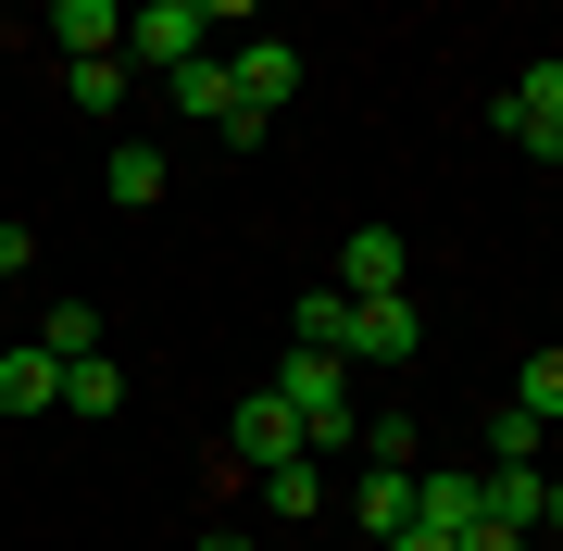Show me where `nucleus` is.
<instances>
[{"label":"nucleus","mask_w":563,"mask_h":551,"mask_svg":"<svg viewBox=\"0 0 563 551\" xmlns=\"http://www.w3.org/2000/svg\"><path fill=\"white\" fill-rule=\"evenodd\" d=\"M213 25H251L239 0H139V13H125V76H176V63H201L213 51Z\"/></svg>","instance_id":"nucleus-1"},{"label":"nucleus","mask_w":563,"mask_h":551,"mask_svg":"<svg viewBox=\"0 0 563 551\" xmlns=\"http://www.w3.org/2000/svg\"><path fill=\"white\" fill-rule=\"evenodd\" d=\"M276 401L301 414V439H313V451L363 439V414H351V364H339V351H301V339H288V364H276Z\"/></svg>","instance_id":"nucleus-2"},{"label":"nucleus","mask_w":563,"mask_h":551,"mask_svg":"<svg viewBox=\"0 0 563 551\" xmlns=\"http://www.w3.org/2000/svg\"><path fill=\"white\" fill-rule=\"evenodd\" d=\"M501 139L526 151V164H563V51H539V63L501 88Z\"/></svg>","instance_id":"nucleus-3"},{"label":"nucleus","mask_w":563,"mask_h":551,"mask_svg":"<svg viewBox=\"0 0 563 551\" xmlns=\"http://www.w3.org/2000/svg\"><path fill=\"white\" fill-rule=\"evenodd\" d=\"M301 451L313 439H301V414H288L276 388H251V401L225 414V464H239V476H276V464H301Z\"/></svg>","instance_id":"nucleus-4"},{"label":"nucleus","mask_w":563,"mask_h":551,"mask_svg":"<svg viewBox=\"0 0 563 551\" xmlns=\"http://www.w3.org/2000/svg\"><path fill=\"white\" fill-rule=\"evenodd\" d=\"M163 101H176L188 125H213L225 151H251V139H263V125L239 113V76H225V51H201V63H176V76H163Z\"/></svg>","instance_id":"nucleus-5"},{"label":"nucleus","mask_w":563,"mask_h":551,"mask_svg":"<svg viewBox=\"0 0 563 551\" xmlns=\"http://www.w3.org/2000/svg\"><path fill=\"white\" fill-rule=\"evenodd\" d=\"M225 76H239V113H251V125H276L288 101H301V51H288V38H239Z\"/></svg>","instance_id":"nucleus-6"},{"label":"nucleus","mask_w":563,"mask_h":551,"mask_svg":"<svg viewBox=\"0 0 563 551\" xmlns=\"http://www.w3.org/2000/svg\"><path fill=\"white\" fill-rule=\"evenodd\" d=\"M426 327H413V288H388V301H351V327H339V364H413Z\"/></svg>","instance_id":"nucleus-7"},{"label":"nucleus","mask_w":563,"mask_h":551,"mask_svg":"<svg viewBox=\"0 0 563 551\" xmlns=\"http://www.w3.org/2000/svg\"><path fill=\"white\" fill-rule=\"evenodd\" d=\"M325 288H339V301H388V288H401V225H351Z\"/></svg>","instance_id":"nucleus-8"},{"label":"nucleus","mask_w":563,"mask_h":551,"mask_svg":"<svg viewBox=\"0 0 563 551\" xmlns=\"http://www.w3.org/2000/svg\"><path fill=\"white\" fill-rule=\"evenodd\" d=\"M38 38H51L63 63H101V51H125V0H51Z\"/></svg>","instance_id":"nucleus-9"},{"label":"nucleus","mask_w":563,"mask_h":551,"mask_svg":"<svg viewBox=\"0 0 563 551\" xmlns=\"http://www.w3.org/2000/svg\"><path fill=\"white\" fill-rule=\"evenodd\" d=\"M539 514H551V464H488L476 476V527H539Z\"/></svg>","instance_id":"nucleus-10"},{"label":"nucleus","mask_w":563,"mask_h":551,"mask_svg":"<svg viewBox=\"0 0 563 551\" xmlns=\"http://www.w3.org/2000/svg\"><path fill=\"white\" fill-rule=\"evenodd\" d=\"M463 527H476V476H463V464H413V539H463Z\"/></svg>","instance_id":"nucleus-11"},{"label":"nucleus","mask_w":563,"mask_h":551,"mask_svg":"<svg viewBox=\"0 0 563 551\" xmlns=\"http://www.w3.org/2000/svg\"><path fill=\"white\" fill-rule=\"evenodd\" d=\"M163 188H176V164H163V139H113V151H101V201H113V213H151Z\"/></svg>","instance_id":"nucleus-12"},{"label":"nucleus","mask_w":563,"mask_h":551,"mask_svg":"<svg viewBox=\"0 0 563 551\" xmlns=\"http://www.w3.org/2000/svg\"><path fill=\"white\" fill-rule=\"evenodd\" d=\"M63 101H76L88 125H113L125 101H139V76H125V51H101V63H63Z\"/></svg>","instance_id":"nucleus-13"},{"label":"nucleus","mask_w":563,"mask_h":551,"mask_svg":"<svg viewBox=\"0 0 563 551\" xmlns=\"http://www.w3.org/2000/svg\"><path fill=\"white\" fill-rule=\"evenodd\" d=\"M51 401H63V364L38 339H13V351H0V414H51Z\"/></svg>","instance_id":"nucleus-14"},{"label":"nucleus","mask_w":563,"mask_h":551,"mask_svg":"<svg viewBox=\"0 0 563 551\" xmlns=\"http://www.w3.org/2000/svg\"><path fill=\"white\" fill-rule=\"evenodd\" d=\"M63 414H88V427H101V414H125V364H113V351L63 364Z\"/></svg>","instance_id":"nucleus-15"},{"label":"nucleus","mask_w":563,"mask_h":551,"mask_svg":"<svg viewBox=\"0 0 563 551\" xmlns=\"http://www.w3.org/2000/svg\"><path fill=\"white\" fill-rule=\"evenodd\" d=\"M351 514H363L376 539H413V476H401V464H376V476L351 489Z\"/></svg>","instance_id":"nucleus-16"},{"label":"nucleus","mask_w":563,"mask_h":551,"mask_svg":"<svg viewBox=\"0 0 563 551\" xmlns=\"http://www.w3.org/2000/svg\"><path fill=\"white\" fill-rule=\"evenodd\" d=\"M251 489H263V514H276V527H313V514H325V476H313V451H301V464H276V476H251Z\"/></svg>","instance_id":"nucleus-17"},{"label":"nucleus","mask_w":563,"mask_h":551,"mask_svg":"<svg viewBox=\"0 0 563 551\" xmlns=\"http://www.w3.org/2000/svg\"><path fill=\"white\" fill-rule=\"evenodd\" d=\"M25 339H38L51 364H88V351H101V313H88V301H51V313H38Z\"/></svg>","instance_id":"nucleus-18"},{"label":"nucleus","mask_w":563,"mask_h":551,"mask_svg":"<svg viewBox=\"0 0 563 551\" xmlns=\"http://www.w3.org/2000/svg\"><path fill=\"white\" fill-rule=\"evenodd\" d=\"M514 414H539V427H563V339L514 364Z\"/></svg>","instance_id":"nucleus-19"},{"label":"nucleus","mask_w":563,"mask_h":551,"mask_svg":"<svg viewBox=\"0 0 563 551\" xmlns=\"http://www.w3.org/2000/svg\"><path fill=\"white\" fill-rule=\"evenodd\" d=\"M339 327H351V301H339V288H301V313H288V339H301V351H339Z\"/></svg>","instance_id":"nucleus-20"},{"label":"nucleus","mask_w":563,"mask_h":551,"mask_svg":"<svg viewBox=\"0 0 563 551\" xmlns=\"http://www.w3.org/2000/svg\"><path fill=\"white\" fill-rule=\"evenodd\" d=\"M539 451H551V427H539V414H514V401H501V427H488V464H539Z\"/></svg>","instance_id":"nucleus-21"},{"label":"nucleus","mask_w":563,"mask_h":551,"mask_svg":"<svg viewBox=\"0 0 563 551\" xmlns=\"http://www.w3.org/2000/svg\"><path fill=\"white\" fill-rule=\"evenodd\" d=\"M363 451H376V464H401V476L426 464V451H413V427H401V414H376V427H363Z\"/></svg>","instance_id":"nucleus-22"},{"label":"nucleus","mask_w":563,"mask_h":551,"mask_svg":"<svg viewBox=\"0 0 563 551\" xmlns=\"http://www.w3.org/2000/svg\"><path fill=\"white\" fill-rule=\"evenodd\" d=\"M38 264V225H0V276H25Z\"/></svg>","instance_id":"nucleus-23"},{"label":"nucleus","mask_w":563,"mask_h":551,"mask_svg":"<svg viewBox=\"0 0 563 551\" xmlns=\"http://www.w3.org/2000/svg\"><path fill=\"white\" fill-rule=\"evenodd\" d=\"M451 551H526V539H514V527H463Z\"/></svg>","instance_id":"nucleus-24"},{"label":"nucleus","mask_w":563,"mask_h":551,"mask_svg":"<svg viewBox=\"0 0 563 551\" xmlns=\"http://www.w3.org/2000/svg\"><path fill=\"white\" fill-rule=\"evenodd\" d=\"M201 551H263V539L251 527H201Z\"/></svg>","instance_id":"nucleus-25"},{"label":"nucleus","mask_w":563,"mask_h":551,"mask_svg":"<svg viewBox=\"0 0 563 551\" xmlns=\"http://www.w3.org/2000/svg\"><path fill=\"white\" fill-rule=\"evenodd\" d=\"M539 527H563V476H551V514H539Z\"/></svg>","instance_id":"nucleus-26"},{"label":"nucleus","mask_w":563,"mask_h":551,"mask_svg":"<svg viewBox=\"0 0 563 551\" xmlns=\"http://www.w3.org/2000/svg\"><path fill=\"white\" fill-rule=\"evenodd\" d=\"M376 551H439V539H376Z\"/></svg>","instance_id":"nucleus-27"},{"label":"nucleus","mask_w":563,"mask_h":551,"mask_svg":"<svg viewBox=\"0 0 563 551\" xmlns=\"http://www.w3.org/2000/svg\"><path fill=\"white\" fill-rule=\"evenodd\" d=\"M0 288H13V276H0Z\"/></svg>","instance_id":"nucleus-28"}]
</instances>
